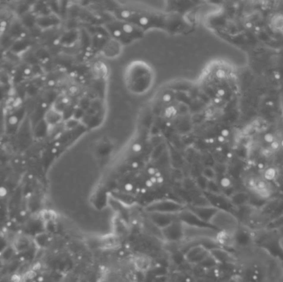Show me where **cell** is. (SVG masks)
<instances>
[{
  "label": "cell",
  "mask_w": 283,
  "mask_h": 282,
  "mask_svg": "<svg viewBox=\"0 0 283 282\" xmlns=\"http://www.w3.org/2000/svg\"><path fill=\"white\" fill-rule=\"evenodd\" d=\"M107 27L115 40L121 42H130L139 38L143 33L142 28L121 19L109 23Z\"/></svg>",
  "instance_id": "1"
},
{
  "label": "cell",
  "mask_w": 283,
  "mask_h": 282,
  "mask_svg": "<svg viewBox=\"0 0 283 282\" xmlns=\"http://www.w3.org/2000/svg\"><path fill=\"white\" fill-rule=\"evenodd\" d=\"M211 224L219 231H225L235 234L238 229V221L232 213L226 210H219Z\"/></svg>",
  "instance_id": "2"
},
{
  "label": "cell",
  "mask_w": 283,
  "mask_h": 282,
  "mask_svg": "<svg viewBox=\"0 0 283 282\" xmlns=\"http://www.w3.org/2000/svg\"><path fill=\"white\" fill-rule=\"evenodd\" d=\"M186 209V205L176 201L170 199H162L151 203L147 207L149 213H179Z\"/></svg>",
  "instance_id": "3"
},
{
  "label": "cell",
  "mask_w": 283,
  "mask_h": 282,
  "mask_svg": "<svg viewBox=\"0 0 283 282\" xmlns=\"http://www.w3.org/2000/svg\"><path fill=\"white\" fill-rule=\"evenodd\" d=\"M178 218L182 224L190 226L192 228L206 229V230H217L211 224L205 223L201 220L190 209H185L178 213Z\"/></svg>",
  "instance_id": "4"
},
{
  "label": "cell",
  "mask_w": 283,
  "mask_h": 282,
  "mask_svg": "<svg viewBox=\"0 0 283 282\" xmlns=\"http://www.w3.org/2000/svg\"><path fill=\"white\" fill-rule=\"evenodd\" d=\"M164 237L171 242H177L184 236L183 224L180 220H176L162 229Z\"/></svg>",
  "instance_id": "5"
},
{
  "label": "cell",
  "mask_w": 283,
  "mask_h": 282,
  "mask_svg": "<svg viewBox=\"0 0 283 282\" xmlns=\"http://www.w3.org/2000/svg\"><path fill=\"white\" fill-rule=\"evenodd\" d=\"M209 255V251L201 245H197L190 247L185 254L186 262L194 264H200L203 260Z\"/></svg>",
  "instance_id": "6"
},
{
  "label": "cell",
  "mask_w": 283,
  "mask_h": 282,
  "mask_svg": "<svg viewBox=\"0 0 283 282\" xmlns=\"http://www.w3.org/2000/svg\"><path fill=\"white\" fill-rule=\"evenodd\" d=\"M198 216L201 220L205 223L211 224V221L213 220L216 213L219 212V209L214 207L212 205H207V206H191L189 209Z\"/></svg>",
  "instance_id": "7"
},
{
  "label": "cell",
  "mask_w": 283,
  "mask_h": 282,
  "mask_svg": "<svg viewBox=\"0 0 283 282\" xmlns=\"http://www.w3.org/2000/svg\"><path fill=\"white\" fill-rule=\"evenodd\" d=\"M151 221L161 229L166 228L169 224L175 221L179 220L178 213H150Z\"/></svg>",
  "instance_id": "8"
},
{
  "label": "cell",
  "mask_w": 283,
  "mask_h": 282,
  "mask_svg": "<svg viewBox=\"0 0 283 282\" xmlns=\"http://www.w3.org/2000/svg\"><path fill=\"white\" fill-rule=\"evenodd\" d=\"M209 253L217 262V263L229 262L232 259V256H230L229 252H227L219 247H215L212 250H210Z\"/></svg>",
  "instance_id": "9"
},
{
  "label": "cell",
  "mask_w": 283,
  "mask_h": 282,
  "mask_svg": "<svg viewBox=\"0 0 283 282\" xmlns=\"http://www.w3.org/2000/svg\"><path fill=\"white\" fill-rule=\"evenodd\" d=\"M235 242L234 234L225 231H219L217 234V243L225 247H231Z\"/></svg>",
  "instance_id": "10"
},
{
  "label": "cell",
  "mask_w": 283,
  "mask_h": 282,
  "mask_svg": "<svg viewBox=\"0 0 283 282\" xmlns=\"http://www.w3.org/2000/svg\"><path fill=\"white\" fill-rule=\"evenodd\" d=\"M249 201V196L244 192H237L230 197V203L236 206H243Z\"/></svg>",
  "instance_id": "11"
},
{
  "label": "cell",
  "mask_w": 283,
  "mask_h": 282,
  "mask_svg": "<svg viewBox=\"0 0 283 282\" xmlns=\"http://www.w3.org/2000/svg\"><path fill=\"white\" fill-rule=\"evenodd\" d=\"M270 27L275 31H283V14L276 13L270 20Z\"/></svg>",
  "instance_id": "12"
},
{
  "label": "cell",
  "mask_w": 283,
  "mask_h": 282,
  "mask_svg": "<svg viewBox=\"0 0 283 282\" xmlns=\"http://www.w3.org/2000/svg\"><path fill=\"white\" fill-rule=\"evenodd\" d=\"M61 114L62 113L59 112L56 108L50 109L45 115V120L49 125H54L60 122V120L61 118Z\"/></svg>",
  "instance_id": "13"
},
{
  "label": "cell",
  "mask_w": 283,
  "mask_h": 282,
  "mask_svg": "<svg viewBox=\"0 0 283 282\" xmlns=\"http://www.w3.org/2000/svg\"><path fill=\"white\" fill-rule=\"evenodd\" d=\"M135 266L138 270L142 272L144 270H148L150 267V262L149 260L144 257H137L135 261Z\"/></svg>",
  "instance_id": "14"
},
{
  "label": "cell",
  "mask_w": 283,
  "mask_h": 282,
  "mask_svg": "<svg viewBox=\"0 0 283 282\" xmlns=\"http://www.w3.org/2000/svg\"><path fill=\"white\" fill-rule=\"evenodd\" d=\"M277 175V171L274 167H269L266 169L263 173V178L266 181H271L275 180Z\"/></svg>",
  "instance_id": "15"
},
{
  "label": "cell",
  "mask_w": 283,
  "mask_h": 282,
  "mask_svg": "<svg viewBox=\"0 0 283 282\" xmlns=\"http://www.w3.org/2000/svg\"><path fill=\"white\" fill-rule=\"evenodd\" d=\"M206 190L209 192V194H221L220 187H219V185L215 182V180H210V181H209Z\"/></svg>",
  "instance_id": "16"
},
{
  "label": "cell",
  "mask_w": 283,
  "mask_h": 282,
  "mask_svg": "<svg viewBox=\"0 0 283 282\" xmlns=\"http://www.w3.org/2000/svg\"><path fill=\"white\" fill-rule=\"evenodd\" d=\"M201 175L207 179L209 181L214 180L215 177H216V171L212 167H205L202 171Z\"/></svg>",
  "instance_id": "17"
},
{
  "label": "cell",
  "mask_w": 283,
  "mask_h": 282,
  "mask_svg": "<svg viewBox=\"0 0 283 282\" xmlns=\"http://www.w3.org/2000/svg\"><path fill=\"white\" fill-rule=\"evenodd\" d=\"M208 183L209 180L205 179L204 176H200L197 178V180H196V184H197L198 187L202 190H206L207 189V186H208Z\"/></svg>",
  "instance_id": "18"
},
{
  "label": "cell",
  "mask_w": 283,
  "mask_h": 282,
  "mask_svg": "<svg viewBox=\"0 0 283 282\" xmlns=\"http://www.w3.org/2000/svg\"><path fill=\"white\" fill-rule=\"evenodd\" d=\"M220 186L222 188H224L225 189H230L231 186H232V181L228 177H223L220 180Z\"/></svg>",
  "instance_id": "19"
},
{
  "label": "cell",
  "mask_w": 283,
  "mask_h": 282,
  "mask_svg": "<svg viewBox=\"0 0 283 282\" xmlns=\"http://www.w3.org/2000/svg\"><path fill=\"white\" fill-rule=\"evenodd\" d=\"M257 180H258V179H257V178H255V177L248 178V180H247V182H246V184H247V186H248V188H249L250 189H252V190H254V189H255V188H256V186H257Z\"/></svg>",
  "instance_id": "20"
},
{
  "label": "cell",
  "mask_w": 283,
  "mask_h": 282,
  "mask_svg": "<svg viewBox=\"0 0 283 282\" xmlns=\"http://www.w3.org/2000/svg\"><path fill=\"white\" fill-rule=\"evenodd\" d=\"M55 215H53V213L51 212V211H43L41 213V217H42V218L44 219V220L46 221H51L53 219V217Z\"/></svg>",
  "instance_id": "21"
},
{
  "label": "cell",
  "mask_w": 283,
  "mask_h": 282,
  "mask_svg": "<svg viewBox=\"0 0 283 282\" xmlns=\"http://www.w3.org/2000/svg\"><path fill=\"white\" fill-rule=\"evenodd\" d=\"M275 137H274V136L273 134H271V133H266L265 135H264V141L265 142H267L268 143H270L271 144L272 142H274L275 141Z\"/></svg>",
  "instance_id": "22"
},
{
  "label": "cell",
  "mask_w": 283,
  "mask_h": 282,
  "mask_svg": "<svg viewBox=\"0 0 283 282\" xmlns=\"http://www.w3.org/2000/svg\"><path fill=\"white\" fill-rule=\"evenodd\" d=\"M18 123V118L15 115H12L9 118H8V123L10 124L11 126H14L16 124Z\"/></svg>",
  "instance_id": "23"
},
{
  "label": "cell",
  "mask_w": 283,
  "mask_h": 282,
  "mask_svg": "<svg viewBox=\"0 0 283 282\" xmlns=\"http://www.w3.org/2000/svg\"><path fill=\"white\" fill-rule=\"evenodd\" d=\"M280 146H281V143L278 142V141H276L275 140L274 142H272L271 143V149L272 151H276V150H278L280 148Z\"/></svg>",
  "instance_id": "24"
},
{
  "label": "cell",
  "mask_w": 283,
  "mask_h": 282,
  "mask_svg": "<svg viewBox=\"0 0 283 282\" xmlns=\"http://www.w3.org/2000/svg\"><path fill=\"white\" fill-rule=\"evenodd\" d=\"M36 276V272L35 270H28L27 273L25 274V277L27 279V280H31V279L34 278Z\"/></svg>",
  "instance_id": "25"
},
{
  "label": "cell",
  "mask_w": 283,
  "mask_h": 282,
  "mask_svg": "<svg viewBox=\"0 0 283 282\" xmlns=\"http://www.w3.org/2000/svg\"><path fill=\"white\" fill-rule=\"evenodd\" d=\"M21 281H22V277L18 274L13 275L11 278V282H21Z\"/></svg>",
  "instance_id": "26"
},
{
  "label": "cell",
  "mask_w": 283,
  "mask_h": 282,
  "mask_svg": "<svg viewBox=\"0 0 283 282\" xmlns=\"http://www.w3.org/2000/svg\"><path fill=\"white\" fill-rule=\"evenodd\" d=\"M154 282H167V277L164 276L163 275H161L159 276H157L156 280H154Z\"/></svg>",
  "instance_id": "27"
},
{
  "label": "cell",
  "mask_w": 283,
  "mask_h": 282,
  "mask_svg": "<svg viewBox=\"0 0 283 282\" xmlns=\"http://www.w3.org/2000/svg\"><path fill=\"white\" fill-rule=\"evenodd\" d=\"M263 152L264 156H271V155L272 154L273 151H272L271 149H267V148H266V149H264Z\"/></svg>",
  "instance_id": "28"
},
{
  "label": "cell",
  "mask_w": 283,
  "mask_h": 282,
  "mask_svg": "<svg viewBox=\"0 0 283 282\" xmlns=\"http://www.w3.org/2000/svg\"><path fill=\"white\" fill-rule=\"evenodd\" d=\"M7 194V189L4 187H0V196L3 197L4 195Z\"/></svg>",
  "instance_id": "29"
},
{
  "label": "cell",
  "mask_w": 283,
  "mask_h": 282,
  "mask_svg": "<svg viewBox=\"0 0 283 282\" xmlns=\"http://www.w3.org/2000/svg\"><path fill=\"white\" fill-rule=\"evenodd\" d=\"M217 76L219 78H224L225 77V72L224 70H218L217 72Z\"/></svg>",
  "instance_id": "30"
},
{
  "label": "cell",
  "mask_w": 283,
  "mask_h": 282,
  "mask_svg": "<svg viewBox=\"0 0 283 282\" xmlns=\"http://www.w3.org/2000/svg\"><path fill=\"white\" fill-rule=\"evenodd\" d=\"M229 135V130H227V129H224V130H223L221 132V136L222 137H228Z\"/></svg>",
  "instance_id": "31"
},
{
  "label": "cell",
  "mask_w": 283,
  "mask_h": 282,
  "mask_svg": "<svg viewBox=\"0 0 283 282\" xmlns=\"http://www.w3.org/2000/svg\"><path fill=\"white\" fill-rule=\"evenodd\" d=\"M225 94V91L224 89H219V91H218V95L219 96H224Z\"/></svg>",
  "instance_id": "32"
},
{
  "label": "cell",
  "mask_w": 283,
  "mask_h": 282,
  "mask_svg": "<svg viewBox=\"0 0 283 282\" xmlns=\"http://www.w3.org/2000/svg\"><path fill=\"white\" fill-rule=\"evenodd\" d=\"M245 27H247V28H251V27H252V23H250V22H248V23H245Z\"/></svg>",
  "instance_id": "33"
},
{
  "label": "cell",
  "mask_w": 283,
  "mask_h": 282,
  "mask_svg": "<svg viewBox=\"0 0 283 282\" xmlns=\"http://www.w3.org/2000/svg\"><path fill=\"white\" fill-rule=\"evenodd\" d=\"M279 246L281 247V249L283 251V237L279 240Z\"/></svg>",
  "instance_id": "34"
},
{
  "label": "cell",
  "mask_w": 283,
  "mask_h": 282,
  "mask_svg": "<svg viewBox=\"0 0 283 282\" xmlns=\"http://www.w3.org/2000/svg\"><path fill=\"white\" fill-rule=\"evenodd\" d=\"M218 140H219V141L220 142H224L225 137H222V136H219V137H218Z\"/></svg>",
  "instance_id": "35"
},
{
  "label": "cell",
  "mask_w": 283,
  "mask_h": 282,
  "mask_svg": "<svg viewBox=\"0 0 283 282\" xmlns=\"http://www.w3.org/2000/svg\"><path fill=\"white\" fill-rule=\"evenodd\" d=\"M132 188V185H130V184H128V185H126V189L127 190H131Z\"/></svg>",
  "instance_id": "36"
},
{
  "label": "cell",
  "mask_w": 283,
  "mask_h": 282,
  "mask_svg": "<svg viewBox=\"0 0 283 282\" xmlns=\"http://www.w3.org/2000/svg\"><path fill=\"white\" fill-rule=\"evenodd\" d=\"M30 73H31V70H30V69H26V70H24V74H25V75H29Z\"/></svg>",
  "instance_id": "37"
},
{
  "label": "cell",
  "mask_w": 283,
  "mask_h": 282,
  "mask_svg": "<svg viewBox=\"0 0 283 282\" xmlns=\"http://www.w3.org/2000/svg\"><path fill=\"white\" fill-rule=\"evenodd\" d=\"M275 77H276V79H277V80H279V79H280V77H281V76H280V74L278 73V72H276V73H275Z\"/></svg>",
  "instance_id": "38"
},
{
  "label": "cell",
  "mask_w": 283,
  "mask_h": 282,
  "mask_svg": "<svg viewBox=\"0 0 283 282\" xmlns=\"http://www.w3.org/2000/svg\"><path fill=\"white\" fill-rule=\"evenodd\" d=\"M229 282H238V281H235V280H231V281H229Z\"/></svg>",
  "instance_id": "39"
},
{
  "label": "cell",
  "mask_w": 283,
  "mask_h": 282,
  "mask_svg": "<svg viewBox=\"0 0 283 282\" xmlns=\"http://www.w3.org/2000/svg\"><path fill=\"white\" fill-rule=\"evenodd\" d=\"M281 146L283 147V139L282 140V142H281Z\"/></svg>",
  "instance_id": "40"
}]
</instances>
